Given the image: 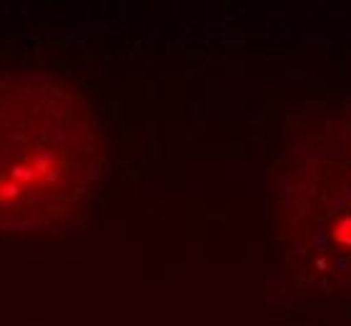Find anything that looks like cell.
Returning <instances> with one entry per match:
<instances>
[{
    "label": "cell",
    "instance_id": "cell-1",
    "mask_svg": "<svg viewBox=\"0 0 351 326\" xmlns=\"http://www.w3.org/2000/svg\"><path fill=\"white\" fill-rule=\"evenodd\" d=\"M93 113L66 80L38 71L0 75V233L63 226L98 176Z\"/></svg>",
    "mask_w": 351,
    "mask_h": 326
}]
</instances>
